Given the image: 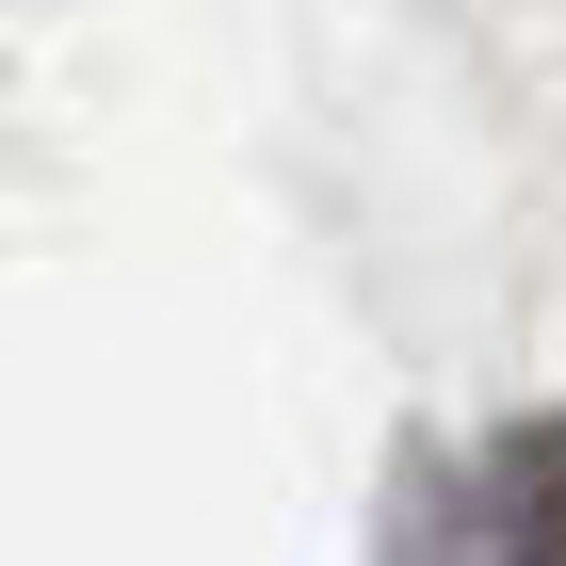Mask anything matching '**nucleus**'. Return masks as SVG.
Here are the masks:
<instances>
[{
  "label": "nucleus",
  "mask_w": 566,
  "mask_h": 566,
  "mask_svg": "<svg viewBox=\"0 0 566 566\" xmlns=\"http://www.w3.org/2000/svg\"><path fill=\"white\" fill-rule=\"evenodd\" d=\"M405 566H566V421H518L453 453L405 518Z\"/></svg>",
  "instance_id": "obj_1"
}]
</instances>
